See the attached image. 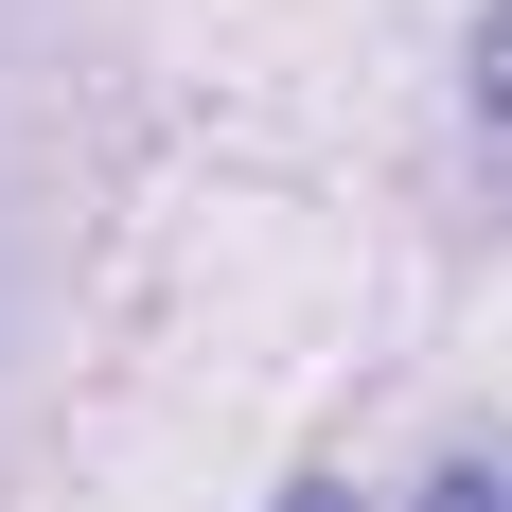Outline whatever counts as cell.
Instances as JSON below:
<instances>
[{"label":"cell","instance_id":"cell-1","mask_svg":"<svg viewBox=\"0 0 512 512\" xmlns=\"http://www.w3.org/2000/svg\"><path fill=\"white\" fill-rule=\"evenodd\" d=\"M477 106H495V124H512V0H495V18H477Z\"/></svg>","mask_w":512,"mask_h":512},{"label":"cell","instance_id":"cell-2","mask_svg":"<svg viewBox=\"0 0 512 512\" xmlns=\"http://www.w3.org/2000/svg\"><path fill=\"white\" fill-rule=\"evenodd\" d=\"M424 512H512V477H442V495H424Z\"/></svg>","mask_w":512,"mask_h":512},{"label":"cell","instance_id":"cell-3","mask_svg":"<svg viewBox=\"0 0 512 512\" xmlns=\"http://www.w3.org/2000/svg\"><path fill=\"white\" fill-rule=\"evenodd\" d=\"M283 512H354V495H283Z\"/></svg>","mask_w":512,"mask_h":512}]
</instances>
